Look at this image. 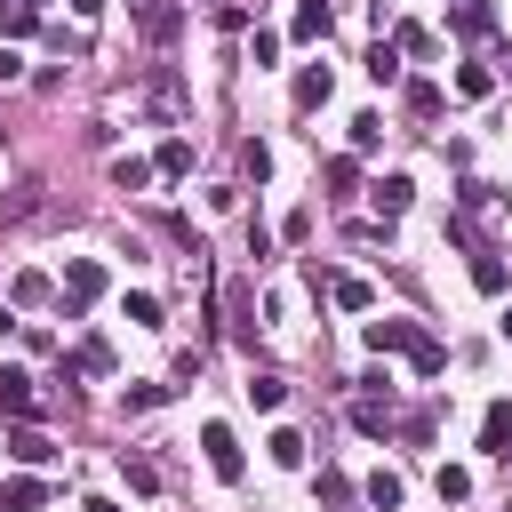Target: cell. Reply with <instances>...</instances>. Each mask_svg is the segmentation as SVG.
<instances>
[{"label": "cell", "instance_id": "30bf717a", "mask_svg": "<svg viewBox=\"0 0 512 512\" xmlns=\"http://www.w3.org/2000/svg\"><path fill=\"white\" fill-rule=\"evenodd\" d=\"M224 304H232V336H240V344H256V296H248V280H232V296H224Z\"/></svg>", "mask_w": 512, "mask_h": 512}, {"label": "cell", "instance_id": "1f68e13d", "mask_svg": "<svg viewBox=\"0 0 512 512\" xmlns=\"http://www.w3.org/2000/svg\"><path fill=\"white\" fill-rule=\"evenodd\" d=\"M272 56H280V32H256V40H248V64H256V72H264V64H272Z\"/></svg>", "mask_w": 512, "mask_h": 512}, {"label": "cell", "instance_id": "603a6c76", "mask_svg": "<svg viewBox=\"0 0 512 512\" xmlns=\"http://www.w3.org/2000/svg\"><path fill=\"white\" fill-rule=\"evenodd\" d=\"M376 136H384V120L376 112H352V152H376Z\"/></svg>", "mask_w": 512, "mask_h": 512}, {"label": "cell", "instance_id": "8d00e7d4", "mask_svg": "<svg viewBox=\"0 0 512 512\" xmlns=\"http://www.w3.org/2000/svg\"><path fill=\"white\" fill-rule=\"evenodd\" d=\"M0 336H16V312H8V304H0Z\"/></svg>", "mask_w": 512, "mask_h": 512}, {"label": "cell", "instance_id": "6da1fadb", "mask_svg": "<svg viewBox=\"0 0 512 512\" xmlns=\"http://www.w3.org/2000/svg\"><path fill=\"white\" fill-rule=\"evenodd\" d=\"M360 336H368V352H400L416 376H440V368H448V344H440V336H424L416 320H368Z\"/></svg>", "mask_w": 512, "mask_h": 512}, {"label": "cell", "instance_id": "ba28073f", "mask_svg": "<svg viewBox=\"0 0 512 512\" xmlns=\"http://www.w3.org/2000/svg\"><path fill=\"white\" fill-rule=\"evenodd\" d=\"M448 24H456L464 40H488V32H496V8H488V0H456V8H448Z\"/></svg>", "mask_w": 512, "mask_h": 512}, {"label": "cell", "instance_id": "d6986e66", "mask_svg": "<svg viewBox=\"0 0 512 512\" xmlns=\"http://www.w3.org/2000/svg\"><path fill=\"white\" fill-rule=\"evenodd\" d=\"M432 488H440L448 504H464V496H472V472H464V464H440V472H432Z\"/></svg>", "mask_w": 512, "mask_h": 512}, {"label": "cell", "instance_id": "277c9868", "mask_svg": "<svg viewBox=\"0 0 512 512\" xmlns=\"http://www.w3.org/2000/svg\"><path fill=\"white\" fill-rule=\"evenodd\" d=\"M328 96H336V72H328V64H304V72H296V112H320Z\"/></svg>", "mask_w": 512, "mask_h": 512}, {"label": "cell", "instance_id": "f546056e", "mask_svg": "<svg viewBox=\"0 0 512 512\" xmlns=\"http://www.w3.org/2000/svg\"><path fill=\"white\" fill-rule=\"evenodd\" d=\"M168 400V384H128V416H144V408H160Z\"/></svg>", "mask_w": 512, "mask_h": 512}, {"label": "cell", "instance_id": "3957f363", "mask_svg": "<svg viewBox=\"0 0 512 512\" xmlns=\"http://www.w3.org/2000/svg\"><path fill=\"white\" fill-rule=\"evenodd\" d=\"M200 456H208V472H216V480H240V472H248V456H240L232 424H200Z\"/></svg>", "mask_w": 512, "mask_h": 512}, {"label": "cell", "instance_id": "7a4b0ae2", "mask_svg": "<svg viewBox=\"0 0 512 512\" xmlns=\"http://www.w3.org/2000/svg\"><path fill=\"white\" fill-rule=\"evenodd\" d=\"M104 288H112V272H104L96 256H64V304H72V312H88Z\"/></svg>", "mask_w": 512, "mask_h": 512}, {"label": "cell", "instance_id": "83f0119b", "mask_svg": "<svg viewBox=\"0 0 512 512\" xmlns=\"http://www.w3.org/2000/svg\"><path fill=\"white\" fill-rule=\"evenodd\" d=\"M16 304H48V272H16Z\"/></svg>", "mask_w": 512, "mask_h": 512}, {"label": "cell", "instance_id": "ac0fdd59", "mask_svg": "<svg viewBox=\"0 0 512 512\" xmlns=\"http://www.w3.org/2000/svg\"><path fill=\"white\" fill-rule=\"evenodd\" d=\"M272 464L280 472H304V432H272Z\"/></svg>", "mask_w": 512, "mask_h": 512}, {"label": "cell", "instance_id": "2e32d148", "mask_svg": "<svg viewBox=\"0 0 512 512\" xmlns=\"http://www.w3.org/2000/svg\"><path fill=\"white\" fill-rule=\"evenodd\" d=\"M368 80H384V88L400 80V48H392V40H376V48H368Z\"/></svg>", "mask_w": 512, "mask_h": 512}, {"label": "cell", "instance_id": "f1b7e54d", "mask_svg": "<svg viewBox=\"0 0 512 512\" xmlns=\"http://www.w3.org/2000/svg\"><path fill=\"white\" fill-rule=\"evenodd\" d=\"M128 320H136V328H160V296L136 288V296H128Z\"/></svg>", "mask_w": 512, "mask_h": 512}, {"label": "cell", "instance_id": "7c38bea8", "mask_svg": "<svg viewBox=\"0 0 512 512\" xmlns=\"http://www.w3.org/2000/svg\"><path fill=\"white\" fill-rule=\"evenodd\" d=\"M40 504H48L40 480H8V488H0V512H40Z\"/></svg>", "mask_w": 512, "mask_h": 512}, {"label": "cell", "instance_id": "ffe728a7", "mask_svg": "<svg viewBox=\"0 0 512 512\" xmlns=\"http://www.w3.org/2000/svg\"><path fill=\"white\" fill-rule=\"evenodd\" d=\"M152 168H160V176H184V168H192V144H184V136H168V144H160V160H152Z\"/></svg>", "mask_w": 512, "mask_h": 512}, {"label": "cell", "instance_id": "9a60e30c", "mask_svg": "<svg viewBox=\"0 0 512 512\" xmlns=\"http://www.w3.org/2000/svg\"><path fill=\"white\" fill-rule=\"evenodd\" d=\"M400 496H408L400 472H368V504H376V512H400Z\"/></svg>", "mask_w": 512, "mask_h": 512}, {"label": "cell", "instance_id": "d590c367", "mask_svg": "<svg viewBox=\"0 0 512 512\" xmlns=\"http://www.w3.org/2000/svg\"><path fill=\"white\" fill-rule=\"evenodd\" d=\"M80 512H120V504H112V496H88V504H80Z\"/></svg>", "mask_w": 512, "mask_h": 512}, {"label": "cell", "instance_id": "52a82bcc", "mask_svg": "<svg viewBox=\"0 0 512 512\" xmlns=\"http://www.w3.org/2000/svg\"><path fill=\"white\" fill-rule=\"evenodd\" d=\"M32 408H40L32 376H24V368H0V416H32Z\"/></svg>", "mask_w": 512, "mask_h": 512}, {"label": "cell", "instance_id": "5bb4252c", "mask_svg": "<svg viewBox=\"0 0 512 512\" xmlns=\"http://www.w3.org/2000/svg\"><path fill=\"white\" fill-rule=\"evenodd\" d=\"M408 200H416V176H384V184H376V208H384V216H400Z\"/></svg>", "mask_w": 512, "mask_h": 512}, {"label": "cell", "instance_id": "9c48e42d", "mask_svg": "<svg viewBox=\"0 0 512 512\" xmlns=\"http://www.w3.org/2000/svg\"><path fill=\"white\" fill-rule=\"evenodd\" d=\"M8 456H16V464H48V456H56V440H48V432H32V424H16V432H8Z\"/></svg>", "mask_w": 512, "mask_h": 512}, {"label": "cell", "instance_id": "44dd1931", "mask_svg": "<svg viewBox=\"0 0 512 512\" xmlns=\"http://www.w3.org/2000/svg\"><path fill=\"white\" fill-rule=\"evenodd\" d=\"M392 48H400V56H432V32H424V24H400Z\"/></svg>", "mask_w": 512, "mask_h": 512}, {"label": "cell", "instance_id": "5b68a950", "mask_svg": "<svg viewBox=\"0 0 512 512\" xmlns=\"http://www.w3.org/2000/svg\"><path fill=\"white\" fill-rule=\"evenodd\" d=\"M328 24H336V8H328V0H296V16H288V40H328Z\"/></svg>", "mask_w": 512, "mask_h": 512}, {"label": "cell", "instance_id": "7402d4cb", "mask_svg": "<svg viewBox=\"0 0 512 512\" xmlns=\"http://www.w3.org/2000/svg\"><path fill=\"white\" fill-rule=\"evenodd\" d=\"M488 88H496L488 64H464V72H456V96H488Z\"/></svg>", "mask_w": 512, "mask_h": 512}, {"label": "cell", "instance_id": "4dcf8cb0", "mask_svg": "<svg viewBox=\"0 0 512 512\" xmlns=\"http://www.w3.org/2000/svg\"><path fill=\"white\" fill-rule=\"evenodd\" d=\"M120 472H128V488H144V496H152V488H160V472H152V464H144V456H120Z\"/></svg>", "mask_w": 512, "mask_h": 512}, {"label": "cell", "instance_id": "d6a6232c", "mask_svg": "<svg viewBox=\"0 0 512 512\" xmlns=\"http://www.w3.org/2000/svg\"><path fill=\"white\" fill-rule=\"evenodd\" d=\"M240 168H248V176L264 184V176H272V152H264V144H240Z\"/></svg>", "mask_w": 512, "mask_h": 512}, {"label": "cell", "instance_id": "4fadbf2b", "mask_svg": "<svg viewBox=\"0 0 512 512\" xmlns=\"http://www.w3.org/2000/svg\"><path fill=\"white\" fill-rule=\"evenodd\" d=\"M152 176H160V168H152V160H136V152H128V160H112V184H120V192H144Z\"/></svg>", "mask_w": 512, "mask_h": 512}, {"label": "cell", "instance_id": "cb8c5ba5", "mask_svg": "<svg viewBox=\"0 0 512 512\" xmlns=\"http://www.w3.org/2000/svg\"><path fill=\"white\" fill-rule=\"evenodd\" d=\"M320 184H328V192H336V200H344V192H352V184H360V168H352V160H328V168H320Z\"/></svg>", "mask_w": 512, "mask_h": 512}, {"label": "cell", "instance_id": "74e56055", "mask_svg": "<svg viewBox=\"0 0 512 512\" xmlns=\"http://www.w3.org/2000/svg\"><path fill=\"white\" fill-rule=\"evenodd\" d=\"M496 328H504V336H512V304H504V320H496Z\"/></svg>", "mask_w": 512, "mask_h": 512}, {"label": "cell", "instance_id": "8fae6325", "mask_svg": "<svg viewBox=\"0 0 512 512\" xmlns=\"http://www.w3.org/2000/svg\"><path fill=\"white\" fill-rule=\"evenodd\" d=\"M504 280H512V272H504V256H488V248H480V256H472V288H480V296H504Z\"/></svg>", "mask_w": 512, "mask_h": 512}, {"label": "cell", "instance_id": "484cf974", "mask_svg": "<svg viewBox=\"0 0 512 512\" xmlns=\"http://www.w3.org/2000/svg\"><path fill=\"white\" fill-rule=\"evenodd\" d=\"M352 424H360V432L376 440V432H392V408H376V400H360V408H352Z\"/></svg>", "mask_w": 512, "mask_h": 512}, {"label": "cell", "instance_id": "4316f807", "mask_svg": "<svg viewBox=\"0 0 512 512\" xmlns=\"http://www.w3.org/2000/svg\"><path fill=\"white\" fill-rule=\"evenodd\" d=\"M408 112H416V120H432V112H440V88H432V80H416V88H408Z\"/></svg>", "mask_w": 512, "mask_h": 512}, {"label": "cell", "instance_id": "e0dca14e", "mask_svg": "<svg viewBox=\"0 0 512 512\" xmlns=\"http://www.w3.org/2000/svg\"><path fill=\"white\" fill-rule=\"evenodd\" d=\"M328 296H336L344 312H368V304H376V296H368V280H352V272H344V280H328Z\"/></svg>", "mask_w": 512, "mask_h": 512}, {"label": "cell", "instance_id": "d4e9b609", "mask_svg": "<svg viewBox=\"0 0 512 512\" xmlns=\"http://www.w3.org/2000/svg\"><path fill=\"white\" fill-rule=\"evenodd\" d=\"M248 400H256V408H280L288 384H280V376H248Z\"/></svg>", "mask_w": 512, "mask_h": 512}, {"label": "cell", "instance_id": "836d02e7", "mask_svg": "<svg viewBox=\"0 0 512 512\" xmlns=\"http://www.w3.org/2000/svg\"><path fill=\"white\" fill-rule=\"evenodd\" d=\"M16 72H24V56H16L8 40H0V80H16Z\"/></svg>", "mask_w": 512, "mask_h": 512}, {"label": "cell", "instance_id": "e575fe53", "mask_svg": "<svg viewBox=\"0 0 512 512\" xmlns=\"http://www.w3.org/2000/svg\"><path fill=\"white\" fill-rule=\"evenodd\" d=\"M72 16H80V24H96V16H104V0H72Z\"/></svg>", "mask_w": 512, "mask_h": 512}, {"label": "cell", "instance_id": "8992f818", "mask_svg": "<svg viewBox=\"0 0 512 512\" xmlns=\"http://www.w3.org/2000/svg\"><path fill=\"white\" fill-rule=\"evenodd\" d=\"M480 448H488L496 464H512V408H504V400H496V408L480 416Z\"/></svg>", "mask_w": 512, "mask_h": 512}]
</instances>
